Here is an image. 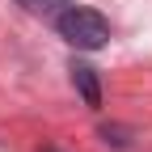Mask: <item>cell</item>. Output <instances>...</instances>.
Returning a JSON list of instances; mask_svg holds the SVG:
<instances>
[{"instance_id": "obj_1", "label": "cell", "mask_w": 152, "mask_h": 152, "mask_svg": "<svg viewBox=\"0 0 152 152\" xmlns=\"http://www.w3.org/2000/svg\"><path fill=\"white\" fill-rule=\"evenodd\" d=\"M55 26H59V38L72 42L76 51H97L110 42V21L97 13V9H80V4H68L59 17H55Z\"/></svg>"}, {"instance_id": "obj_2", "label": "cell", "mask_w": 152, "mask_h": 152, "mask_svg": "<svg viewBox=\"0 0 152 152\" xmlns=\"http://www.w3.org/2000/svg\"><path fill=\"white\" fill-rule=\"evenodd\" d=\"M72 85L76 89H80V97H85V106H93V110H97L102 106V85H97V72H93L85 59H72Z\"/></svg>"}, {"instance_id": "obj_3", "label": "cell", "mask_w": 152, "mask_h": 152, "mask_svg": "<svg viewBox=\"0 0 152 152\" xmlns=\"http://www.w3.org/2000/svg\"><path fill=\"white\" fill-rule=\"evenodd\" d=\"M26 13H34V17H59L64 9H68V0H17Z\"/></svg>"}, {"instance_id": "obj_4", "label": "cell", "mask_w": 152, "mask_h": 152, "mask_svg": "<svg viewBox=\"0 0 152 152\" xmlns=\"http://www.w3.org/2000/svg\"><path fill=\"white\" fill-rule=\"evenodd\" d=\"M47 152H55V148H47Z\"/></svg>"}]
</instances>
